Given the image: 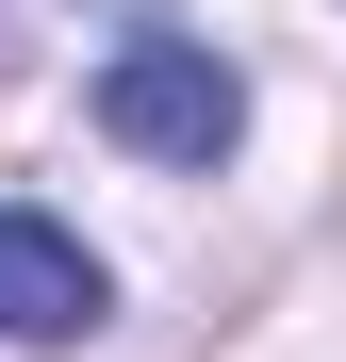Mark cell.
Segmentation results:
<instances>
[{"label":"cell","mask_w":346,"mask_h":362,"mask_svg":"<svg viewBox=\"0 0 346 362\" xmlns=\"http://www.w3.org/2000/svg\"><path fill=\"white\" fill-rule=\"evenodd\" d=\"M99 132L149 148V165H214L248 132V83H231V49H182V33H132L99 66Z\"/></svg>","instance_id":"cell-1"},{"label":"cell","mask_w":346,"mask_h":362,"mask_svg":"<svg viewBox=\"0 0 346 362\" xmlns=\"http://www.w3.org/2000/svg\"><path fill=\"white\" fill-rule=\"evenodd\" d=\"M99 313H115V280L83 264V230H50V214L0 198V329H17V346H83Z\"/></svg>","instance_id":"cell-2"}]
</instances>
